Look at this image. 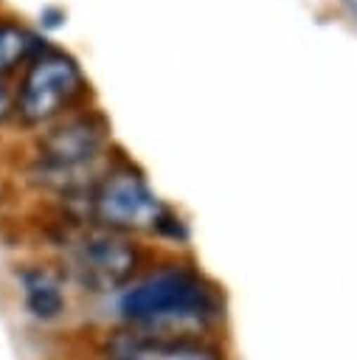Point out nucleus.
<instances>
[{
    "label": "nucleus",
    "mask_w": 357,
    "mask_h": 360,
    "mask_svg": "<svg viewBox=\"0 0 357 360\" xmlns=\"http://www.w3.org/2000/svg\"><path fill=\"white\" fill-rule=\"evenodd\" d=\"M84 90L87 82L73 56L56 48L39 51L20 84L17 115L22 118V124H45L76 104Z\"/></svg>",
    "instance_id": "obj_2"
},
{
    "label": "nucleus",
    "mask_w": 357,
    "mask_h": 360,
    "mask_svg": "<svg viewBox=\"0 0 357 360\" xmlns=\"http://www.w3.org/2000/svg\"><path fill=\"white\" fill-rule=\"evenodd\" d=\"M39 51H45V42L25 25L0 20V73L14 70L20 62L34 59Z\"/></svg>",
    "instance_id": "obj_8"
},
{
    "label": "nucleus",
    "mask_w": 357,
    "mask_h": 360,
    "mask_svg": "<svg viewBox=\"0 0 357 360\" xmlns=\"http://www.w3.org/2000/svg\"><path fill=\"white\" fill-rule=\"evenodd\" d=\"M65 8H59V6H45L42 8V14H39V20H42V25L45 28H59L62 22H65Z\"/></svg>",
    "instance_id": "obj_9"
},
{
    "label": "nucleus",
    "mask_w": 357,
    "mask_h": 360,
    "mask_svg": "<svg viewBox=\"0 0 357 360\" xmlns=\"http://www.w3.org/2000/svg\"><path fill=\"white\" fill-rule=\"evenodd\" d=\"M104 121L98 115H79L56 127L42 141V163L53 174H67L98 158L104 143Z\"/></svg>",
    "instance_id": "obj_5"
},
{
    "label": "nucleus",
    "mask_w": 357,
    "mask_h": 360,
    "mask_svg": "<svg viewBox=\"0 0 357 360\" xmlns=\"http://www.w3.org/2000/svg\"><path fill=\"white\" fill-rule=\"evenodd\" d=\"M22 284V301L28 312L39 321H53L65 312V292L62 284L42 267H28L20 273Z\"/></svg>",
    "instance_id": "obj_7"
},
{
    "label": "nucleus",
    "mask_w": 357,
    "mask_h": 360,
    "mask_svg": "<svg viewBox=\"0 0 357 360\" xmlns=\"http://www.w3.org/2000/svg\"><path fill=\"white\" fill-rule=\"evenodd\" d=\"M8 115H11V93H8V87L0 82V124H3Z\"/></svg>",
    "instance_id": "obj_10"
},
{
    "label": "nucleus",
    "mask_w": 357,
    "mask_h": 360,
    "mask_svg": "<svg viewBox=\"0 0 357 360\" xmlns=\"http://www.w3.org/2000/svg\"><path fill=\"white\" fill-rule=\"evenodd\" d=\"M73 259V273L79 281L96 292H107L112 287H121L132 270H135V250L115 236L112 231H96L79 239L70 250Z\"/></svg>",
    "instance_id": "obj_4"
},
{
    "label": "nucleus",
    "mask_w": 357,
    "mask_h": 360,
    "mask_svg": "<svg viewBox=\"0 0 357 360\" xmlns=\"http://www.w3.org/2000/svg\"><path fill=\"white\" fill-rule=\"evenodd\" d=\"M107 360H225L222 352L188 335L121 332L107 340Z\"/></svg>",
    "instance_id": "obj_6"
},
{
    "label": "nucleus",
    "mask_w": 357,
    "mask_h": 360,
    "mask_svg": "<svg viewBox=\"0 0 357 360\" xmlns=\"http://www.w3.org/2000/svg\"><path fill=\"white\" fill-rule=\"evenodd\" d=\"M118 309L135 332L188 335L214 326L222 318V301L211 281L188 267H160L129 284Z\"/></svg>",
    "instance_id": "obj_1"
},
{
    "label": "nucleus",
    "mask_w": 357,
    "mask_h": 360,
    "mask_svg": "<svg viewBox=\"0 0 357 360\" xmlns=\"http://www.w3.org/2000/svg\"><path fill=\"white\" fill-rule=\"evenodd\" d=\"M93 219L104 231H163L174 217L155 197L146 180L129 169L110 172L90 197Z\"/></svg>",
    "instance_id": "obj_3"
}]
</instances>
